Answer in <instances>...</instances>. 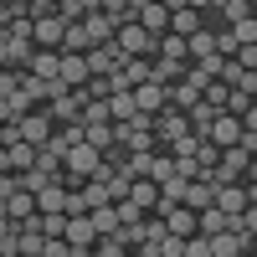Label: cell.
<instances>
[{
	"instance_id": "6da1fadb",
	"label": "cell",
	"mask_w": 257,
	"mask_h": 257,
	"mask_svg": "<svg viewBox=\"0 0 257 257\" xmlns=\"http://www.w3.org/2000/svg\"><path fill=\"white\" fill-rule=\"evenodd\" d=\"M206 6H190V0H180V6H170V31L165 36H180V41H190V36H196L201 26H206Z\"/></svg>"
},
{
	"instance_id": "7a4b0ae2",
	"label": "cell",
	"mask_w": 257,
	"mask_h": 257,
	"mask_svg": "<svg viewBox=\"0 0 257 257\" xmlns=\"http://www.w3.org/2000/svg\"><path fill=\"white\" fill-rule=\"evenodd\" d=\"M16 134H21V144H31V149H47V139H52V118H47V108H31V113H21V118H16Z\"/></svg>"
},
{
	"instance_id": "3957f363",
	"label": "cell",
	"mask_w": 257,
	"mask_h": 257,
	"mask_svg": "<svg viewBox=\"0 0 257 257\" xmlns=\"http://www.w3.org/2000/svg\"><path fill=\"white\" fill-rule=\"evenodd\" d=\"M134 26L160 41L170 31V6H160V0H134Z\"/></svg>"
},
{
	"instance_id": "277c9868",
	"label": "cell",
	"mask_w": 257,
	"mask_h": 257,
	"mask_svg": "<svg viewBox=\"0 0 257 257\" xmlns=\"http://www.w3.org/2000/svg\"><path fill=\"white\" fill-rule=\"evenodd\" d=\"M82 62H88V77H113L128 57H123L113 41H108V47H88V52H82Z\"/></svg>"
},
{
	"instance_id": "5b68a950",
	"label": "cell",
	"mask_w": 257,
	"mask_h": 257,
	"mask_svg": "<svg viewBox=\"0 0 257 257\" xmlns=\"http://www.w3.org/2000/svg\"><path fill=\"white\" fill-rule=\"evenodd\" d=\"M113 47H118V52H123L128 62H134V57H155V36H149V31H139L134 21H128V26H118Z\"/></svg>"
},
{
	"instance_id": "8992f818",
	"label": "cell",
	"mask_w": 257,
	"mask_h": 257,
	"mask_svg": "<svg viewBox=\"0 0 257 257\" xmlns=\"http://www.w3.org/2000/svg\"><path fill=\"white\" fill-rule=\"evenodd\" d=\"M252 201H257V190H247V185H216V201H211V206L231 221V216H242Z\"/></svg>"
},
{
	"instance_id": "52a82bcc",
	"label": "cell",
	"mask_w": 257,
	"mask_h": 257,
	"mask_svg": "<svg viewBox=\"0 0 257 257\" xmlns=\"http://www.w3.org/2000/svg\"><path fill=\"white\" fill-rule=\"evenodd\" d=\"M211 149H237V139H242V123L237 118H226V113H216V118H211V128H206V134H201Z\"/></svg>"
},
{
	"instance_id": "ba28073f",
	"label": "cell",
	"mask_w": 257,
	"mask_h": 257,
	"mask_svg": "<svg viewBox=\"0 0 257 257\" xmlns=\"http://www.w3.org/2000/svg\"><path fill=\"white\" fill-rule=\"evenodd\" d=\"M128 98H134V113H144V118H155V113H165V108H170V98H165L160 82H144V88H134Z\"/></svg>"
},
{
	"instance_id": "9c48e42d",
	"label": "cell",
	"mask_w": 257,
	"mask_h": 257,
	"mask_svg": "<svg viewBox=\"0 0 257 257\" xmlns=\"http://www.w3.org/2000/svg\"><path fill=\"white\" fill-rule=\"evenodd\" d=\"M62 31H67V26H62L57 16L31 21V47H36V52H57V47H62Z\"/></svg>"
},
{
	"instance_id": "30bf717a",
	"label": "cell",
	"mask_w": 257,
	"mask_h": 257,
	"mask_svg": "<svg viewBox=\"0 0 257 257\" xmlns=\"http://www.w3.org/2000/svg\"><path fill=\"white\" fill-rule=\"evenodd\" d=\"M57 67H62V57H57V52H36V47H31L26 77H36V82H57Z\"/></svg>"
},
{
	"instance_id": "8fae6325",
	"label": "cell",
	"mask_w": 257,
	"mask_h": 257,
	"mask_svg": "<svg viewBox=\"0 0 257 257\" xmlns=\"http://www.w3.org/2000/svg\"><path fill=\"white\" fill-rule=\"evenodd\" d=\"M128 206H139L144 216H155V211H160V185L155 180H134V185H128Z\"/></svg>"
},
{
	"instance_id": "7c38bea8",
	"label": "cell",
	"mask_w": 257,
	"mask_h": 257,
	"mask_svg": "<svg viewBox=\"0 0 257 257\" xmlns=\"http://www.w3.org/2000/svg\"><path fill=\"white\" fill-rule=\"evenodd\" d=\"M98 16L113 26V36H118V26H128L134 21V0H98Z\"/></svg>"
},
{
	"instance_id": "4fadbf2b",
	"label": "cell",
	"mask_w": 257,
	"mask_h": 257,
	"mask_svg": "<svg viewBox=\"0 0 257 257\" xmlns=\"http://www.w3.org/2000/svg\"><path fill=\"white\" fill-rule=\"evenodd\" d=\"M82 144H88L93 155H108V149H118V144H113V123H93V128H82Z\"/></svg>"
},
{
	"instance_id": "5bb4252c",
	"label": "cell",
	"mask_w": 257,
	"mask_h": 257,
	"mask_svg": "<svg viewBox=\"0 0 257 257\" xmlns=\"http://www.w3.org/2000/svg\"><path fill=\"white\" fill-rule=\"evenodd\" d=\"M221 231H231V221L221 216L216 206H211V211H201V216H196V237H206V242H211V237H221Z\"/></svg>"
},
{
	"instance_id": "9a60e30c",
	"label": "cell",
	"mask_w": 257,
	"mask_h": 257,
	"mask_svg": "<svg viewBox=\"0 0 257 257\" xmlns=\"http://www.w3.org/2000/svg\"><path fill=\"white\" fill-rule=\"evenodd\" d=\"M62 242H67V247H93L98 237H93L88 216H67V231H62Z\"/></svg>"
},
{
	"instance_id": "2e32d148",
	"label": "cell",
	"mask_w": 257,
	"mask_h": 257,
	"mask_svg": "<svg viewBox=\"0 0 257 257\" xmlns=\"http://www.w3.org/2000/svg\"><path fill=\"white\" fill-rule=\"evenodd\" d=\"M185 52H190V62H201V57H216V31H211V26H201L196 36L185 41Z\"/></svg>"
},
{
	"instance_id": "e0dca14e",
	"label": "cell",
	"mask_w": 257,
	"mask_h": 257,
	"mask_svg": "<svg viewBox=\"0 0 257 257\" xmlns=\"http://www.w3.org/2000/svg\"><path fill=\"white\" fill-rule=\"evenodd\" d=\"M211 257H252V247L237 242L231 231H221V237H211Z\"/></svg>"
},
{
	"instance_id": "ac0fdd59",
	"label": "cell",
	"mask_w": 257,
	"mask_h": 257,
	"mask_svg": "<svg viewBox=\"0 0 257 257\" xmlns=\"http://www.w3.org/2000/svg\"><path fill=\"white\" fill-rule=\"evenodd\" d=\"M134 118V98H128L123 88H113L108 93V123H128Z\"/></svg>"
},
{
	"instance_id": "d6986e66",
	"label": "cell",
	"mask_w": 257,
	"mask_h": 257,
	"mask_svg": "<svg viewBox=\"0 0 257 257\" xmlns=\"http://www.w3.org/2000/svg\"><path fill=\"white\" fill-rule=\"evenodd\" d=\"M170 175H175V160H170V149H155V155H149V175H144V180L165 185Z\"/></svg>"
},
{
	"instance_id": "ffe728a7",
	"label": "cell",
	"mask_w": 257,
	"mask_h": 257,
	"mask_svg": "<svg viewBox=\"0 0 257 257\" xmlns=\"http://www.w3.org/2000/svg\"><path fill=\"white\" fill-rule=\"evenodd\" d=\"M216 11L226 16V26H237V21H252V6H247V0H221Z\"/></svg>"
},
{
	"instance_id": "44dd1931",
	"label": "cell",
	"mask_w": 257,
	"mask_h": 257,
	"mask_svg": "<svg viewBox=\"0 0 257 257\" xmlns=\"http://www.w3.org/2000/svg\"><path fill=\"white\" fill-rule=\"evenodd\" d=\"M93 257H128V252H123L118 237H98V242H93Z\"/></svg>"
},
{
	"instance_id": "7402d4cb",
	"label": "cell",
	"mask_w": 257,
	"mask_h": 257,
	"mask_svg": "<svg viewBox=\"0 0 257 257\" xmlns=\"http://www.w3.org/2000/svg\"><path fill=\"white\" fill-rule=\"evenodd\" d=\"M16 88H21V72H0V103H6Z\"/></svg>"
},
{
	"instance_id": "603a6c76",
	"label": "cell",
	"mask_w": 257,
	"mask_h": 257,
	"mask_svg": "<svg viewBox=\"0 0 257 257\" xmlns=\"http://www.w3.org/2000/svg\"><path fill=\"white\" fill-rule=\"evenodd\" d=\"M185 257H211V242H206V237H190V242H185Z\"/></svg>"
},
{
	"instance_id": "cb8c5ba5",
	"label": "cell",
	"mask_w": 257,
	"mask_h": 257,
	"mask_svg": "<svg viewBox=\"0 0 257 257\" xmlns=\"http://www.w3.org/2000/svg\"><path fill=\"white\" fill-rule=\"evenodd\" d=\"M0 170H6V165H0Z\"/></svg>"
}]
</instances>
